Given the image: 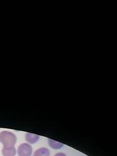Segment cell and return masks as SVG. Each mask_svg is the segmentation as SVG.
I'll list each match as a JSON object with an SVG mask.
<instances>
[{
  "label": "cell",
  "mask_w": 117,
  "mask_h": 156,
  "mask_svg": "<svg viewBox=\"0 0 117 156\" xmlns=\"http://www.w3.org/2000/svg\"><path fill=\"white\" fill-rule=\"evenodd\" d=\"M26 139L27 143L30 144H35L38 140L39 136L35 134L27 133L26 135Z\"/></svg>",
  "instance_id": "obj_3"
},
{
  "label": "cell",
  "mask_w": 117,
  "mask_h": 156,
  "mask_svg": "<svg viewBox=\"0 0 117 156\" xmlns=\"http://www.w3.org/2000/svg\"><path fill=\"white\" fill-rule=\"evenodd\" d=\"M54 156H66V155L63 153H57Z\"/></svg>",
  "instance_id": "obj_7"
},
{
  "label": "cell",
  "mask_w": 117,
  "mask_h": 156,
  "mask_svg": "<svg viewBox=\"0 0 117 156\" xmlns=\"http://www.w3.org/2000/svg\"><path fill=\"white\" fill-rule=\"evenodd\" d=\"M16 154V149L14 147L3 148L2 154L3 156H14Z\"/></svg>",
  "instance_id": "obj_4"
},
{
  "label": "cell",
  "mask_w": 117,
  "mask_h": 156,
  "mask_svg": "<svg viewBox=\"0 0 117 156\" xmlns=\"http://www.w3.org/2000/svg\"><path fill=\"white\" fill-rule=\"evenodd\" d=\"M48 143L49 146L53 149H60L63 146V144L51 139H48Z\"/></svg>",
  "instance_id": "obj_6"
},
{
  "label": "cell",
  "mask_w": 117,
  "mask_h": 156,
  "mask_svg": "<svg viewBox=\"0 0 117 156\" xmlns=\"http://www.w3.org/2000/svg\"><path fill=\"white\" fill-rule=\"evenodd\" d=\"M0 142L3 144V148L14 147L16 143V136L10 131H3L0 133Z\"/></svg>",
  "instance_id": "obj_1"
},
{
  "label": "cell",
  "mask_w": 117,
  "mask_h": 156,
  "mask_svg": "<svg viewBox=\"0 0 117 156\" xmlns=\"http://www.w3.org/2000/svg\"><path fill=\"white\" fill-rule=\"evenodd\" d=\"M32 152V147L30 144L27 143H23L20 145L18 148V156H31Z\"/></svg>",
  "instance_id": "obj_2"
},
{
  "label": "cell",
  "mask_w": 117,
  "mask_h": 156,
  "mask_svg": "<svg viewBox=\"0 0 117 156\" xmlns=\"http://www.w3.org/2000/svg\"><path fill=\"white\" fill-rule=\"evenodd\" d=\"M50 152L46 148H41L37 150L35 153L33 154V156H50Z\"/></svg>",
  "instance_id": "obj_5"
}]
</instances>
